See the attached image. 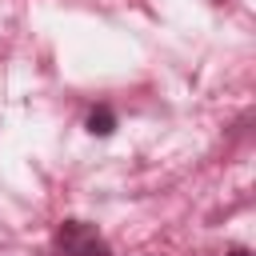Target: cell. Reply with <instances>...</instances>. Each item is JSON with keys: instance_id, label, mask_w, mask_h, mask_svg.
I'll use <instances>...</instances> for the list:
<instances>
[{"instance_id": "obj_1", "label": "cell", "mask_w": 256, "mask_h": 256, "mask_svg": "<svg viewBox=\"0 0 256 256\" xmlns=\"http://www.w3.org/2000/svg\"><path fill=\"white\" fill-rule=\"evenodd\" d=\"M56 248L60 256H112L108 244L96 236V228H88L84 220H64L56 232Z\"/></svg>"}, {"instance_id": "obj_2", "label": "cell", "mask_w": 256, "mask_h": 256, "mask_svg": "<svg viewBox=\"0 0 256 256\" xmlns=\"http://www.w3.org/2000/svg\"><path fill=\"white\" fill-rule=\"evenodd\" d=\"M116 128V116L108 112V108H92V116H88V132L92 136H108Z\"/></svg>"}, {"instance_id": "obj_3", "label": "cell", "mask_w": 256, "mask_h": 256, "mask_svg": "<svg viewBox=\"0 0 256 256\" xmlns=\"http://www.w3.org/2000/svg\"><path fill=\"white\" fill-rule=\"evenodd\" d=\"M228 256H248V252H244V248H236V252H228Z\"/></svg>"}]
</instances>
